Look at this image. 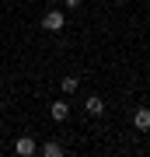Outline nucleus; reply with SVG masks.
Masks as SVG:
<instances>
[{
	"label": "nucleus",
	"instance_id": "f257e3e1",
	"mask_svg": "<svg viewBox=\"0 0 150 157\" xmlns=\"http://www.w3.org/2000/svg\"><path fill=\"white\" fill-rule=\"evenodd\" d=\"M63 25H67V17H63L60 11H49V14L42 17V28H45V32H60Z\"/></svg>",
	"mask_w": 150,
	"mask_h": 157
},
{
	"label": "nucleus",
	"instance_id": "f03ea898",
	"mask_svg": "<svg viewBox=\"0 0 150 157\" xmlns=\"http://www.w3.org/2000/svg\"><path fill=\"white\" fill-rule=\"evenodd\" d=\"M49 115L56 119V122H63V119L70 115V105H67V101H56V105H49Z\"/></svg>",
	"mask_w": 150,
	"mask_h": 157
},
{
	"label": "nucleus",
	"instance_id": "7ed1b4c3",
	"mask_svg": "<svg viewBox=\"0 0 150 157\" xmlns=\"http://www.w3.org/2000/svg\"><path fill=\"white\" fill-rule=\"evenodd\" d=\"M14 150L21 154V157H32V154H35V143H32V136H21V140L14 143Z\"/></svg>",
	"mask_w": 150,
	"mask_h": 157
},
{
	"label": "nucleus",
	"instance_id": "20e7f679",
	"mask_svg": "<svg viewBox=\"0 0 150 157\" xmlns=\"http://www.w3.org/2000/svg\"><path fill=\"white\" fill-rule=\"evenodd\" d=\"M84 108H87V112H91V115H101V112H105V101H101L98 94H91L87 101H84Z\"/></svg>",
	"mask_w": 150,
	"mask_h": 157
},
{
	"label": "nucleus",
	"instance_id": "39448f33",
	"mask_svg": "<svg viewBox=\"0 0 150 157\" xmlns=\"http://www.w3.org/2000/svg\"><path fill=\"white\" fill-rule=\"evenodd\" d=\"M133 126L136 129H150V112H147V108H140V112L133 115Z\"/></svg>",
	"mask_w": 150,
	"mask_h": 157
},
{
	"label": "nucleus",
	"instance_id": "423d86ee",
	"mask_svg": "<svg viewBox=\"0 0 150 157\" xmlns=\"http://www.w3.org/2000/svg\"><path fill=\"white\" fill-rule=\"evenodd\" d=\"M42 154H45V157H60V154H63V147H60V143H45V147H42Z\"/></svg>",
	"mask_w": 150,
	"mask_h": 157
},
{
	"label": "nucleus",
	"instance_id": "0eeeda50",
	"mask_svg": "<svg viewBox=\"0 0 150 157\" xmlns=\"http://www.w3.org/2000/svg\"><path fill=\"white\" fill-rule=\"evenodd\" d=\"M63 91H67V94H70V91H77V77H63Z\"/></svg>",
	"mask_w": 150,
	"mask_h": 157
},
{
	"label": "nucleus",
	"instance_id": "6e6552de",
	"mask_svg": "<svg viewBox=\"0 0 150 157\" xmlns=\"http://www.w3.org/2000/svg\"><path fill=\"white\" fill-rule=\"evenodd\" d=\"M67 7H80V0H67Z\"/></svg>",
	"mask_w": 150,
	"mask_h": 157
},
{
	"label": "nucleus",
	"instance_id": "1a4fd4ad",
	"mask_svg": "<svg viewBox=\"0 0 150 157\" xmlns=\"http://www.w3.org/2000/svg\"><path fill=\"white\" fill-rule=\"evenodd\" d=\"M45 4H56V0H45Z\"/></svg>",
	"mask_w": 150,
	"mask_h": 157
}]
</instances>
